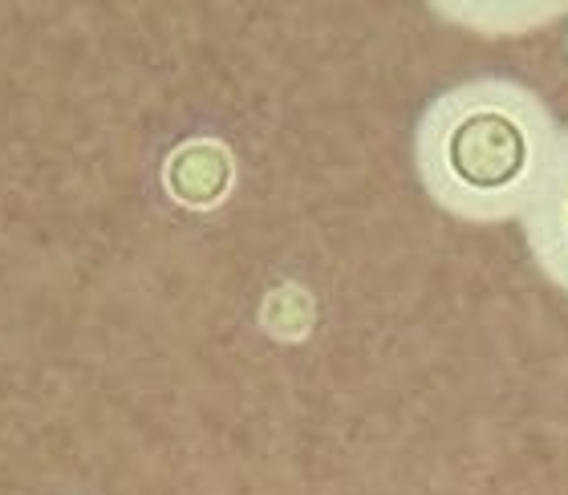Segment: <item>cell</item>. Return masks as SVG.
<instances>
[{
    "mask_svg": "<svg viewBox=\"0 0 568 495\" xmlns=\"http://www.w3.org/2000/svg\"><path fill=\"white\" fill-rule=\"evenodd\" d=\"M560 139L557 114L532 85L484 73L426 102L415 171L430 203L463 224H511L536 203Z\"/></svg>",
    "mask_w": 568,
    "mask_h": 495,
    "instance_id": "cell-1",
    "label": "cell"
},
{
    "mask_svg": "<svg viewBox=\"0 0 568 495\" xmlns=\"http://www.w3.org/2000/svg\"><path fill=\"white\" fill-rule=\"evenodd\" d=\"M524 224V244L532 252L536 269L568 296V134L560 139V151L552 159L545 188L528 208Z\"/></svg>",
    "mask_w": 568,
    "mask_h": 495,
    "instance_id": "cell-2",
    "label": "cell"
},
{
    "mask_svg": "<svg viewBox=\"0 0 568 495\" xmlns=\"http://www.w3.org/2000/svg\"><path fill=\"white\" fill-rule=\"evenodd\" d=\"M438 17L484 37H520L536 33L552 21H565L568 4H435Z\"/></svg>",
    "mask_w": 568,
    "mask_h": 495,
    "instance_id": "cell-3",
    "label": "cell"
}]
</instances>
